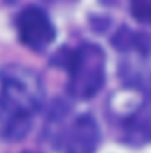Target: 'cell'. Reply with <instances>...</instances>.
<instances>
[{"label":"cell","mask_w":151,"mask_h":153,"mask_svg":"<svg viewBox=\"0 0 151 153\" xmlns=\"http://www.w3.org/2000/svg\"><path fill=\"white\" fill-rule=\"evenodd\" d=\"M16 30L20 41L34 52L44 50L55 39V27L50 16L36 5H29L20 11L16 16Z\"/></svg>","instance_id":"cell-5"},{"label":"cell","mask_w":151,"mask_h":153,"mask_svg":"<svg viewBox=\"0 0 151 153\" xmlns=\"http://www.w3.org/2000/svg\"><path fill=\"white\" fill-rule=\"evenodd\" d=\"M130 11L135 20L151 25V0H130Z\"/></svg>","instance_id":"cell-7"},{"label":"cell","mask_w":151,"mask_h":153,"mask_svg":"<svg viewBox=\"0 0 151 153\" xmlns=\"http://www.w3.org/2000/svg\"><path fill=\"white\" fill-rule=\"evenodd\" d=\"M68 71V91L78 100H89L105 84V52L94 43H82L61 57Z\"/></svg>","instance_id":"cell-2"},{"label":"cell","mask_w":151,"mask_h":153,"mask_svg":"<svg viewBox=\"0 0 151 153\" xmlns=\"http://www.w3.org/2000/svg\"><path fill=\"white\" fill-rule=\"evenodd\" d=\"M55 107L48 121V137L57 153H96L100 144V128L91 114H76L64 121L68 109Z\"/></svg>","instance_id":"cell-4"},{"label":"cell","mask_w":151,"mask_h":153,"mask_svg":"<svg viewBox=\"0 0 151 153\" xmlns=\"http://www.w3.org/2000/svg\"><path fill=\"white\" fill-rule=\"evenodd\" d=\"M124 137L132 144L151 141V94L124 121Z\"/></svg>","instance_id":"cell-6"},{"label":"cell","mask_w":151,"mask_h":153,"mask_svg":"<svg viewBox=\"0 0 151 153\" xmlns=\"http://www.w3.org/2000/svg\"><path fill=\"white\" fill-rule=\"evenodd\" d=\"M41 105L43 84L36 71L21 64L0 70V134L7 141L27 137Z\"/></svg>","instance_id":"cell-1"},{"label":"cell","mask_w":151,"mask_h":153,"mask_svg":"<svg viewBox=\"0 0 151 153\" xmlns=\"http://www.w3.org/2000/svg\"><path fill=\"white\" fill-rule=\"evenodd\" d=\"M112 45L119 52V75L124 85L151 94V38L121 27Z\"/></svg>","instance_id":"cell-3"}]
</instances>
